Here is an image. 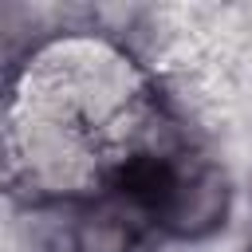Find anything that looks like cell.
I'll list each match as a JSON object with an SVG mask.
<instances>
[{
	"label": "cell",
	"instance_id": "1",
	"mask_svg": "<svg viewBox=\"0 0 252 252\" xmlns=\"http://www.w3.org/2000/svg\"><path fill=\"white\" fill-rule=\"evenodd\" d=\"M224 209H228L224 177L213 165L177 161L173 181H169V189H165V197L158 205V220H165L169 228H177L185 236H201V232L220 224Z\"/></svg>",
	"mask_w": 252,
	"mask_h": 252
},
{
	"label": "cell",
	"instance_id": "2",
	"mask_svg": "<svg viewBox=\"0 0 252 252\" xmlns=\"http://www.w3.org/2000/svg\"><path fill=\"white\" fill-rule=\"evenodd\" d=\"M126 209H134V205L126 201ZM126 209H114V205L91 209L75 228V248L79 252H130L134 236H138V220Z\"/></svg>",
	"mask_w": 252,
	"mask_h": 252
},
{
	"label": "cell",
	"instance_id": "3",
	"mask_svg": "<svg viewBox=\"0 0 252 252\" xmlns=\"http://www.w3.org/2000/svg\"><path fill=\"white\" fill-rule=\"evenodd\" d=\"M248 252H252V248H248Z\"/></svg>",
	"mask_w": 252,
	"mask_h": 252
}]
</instances>
